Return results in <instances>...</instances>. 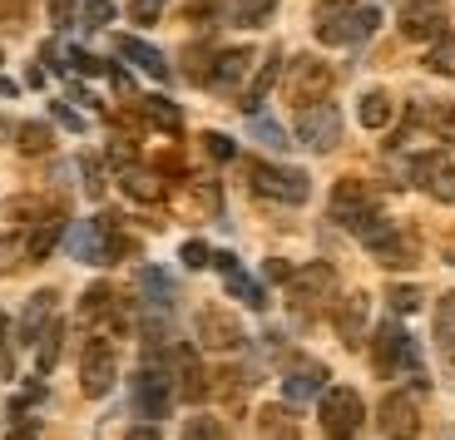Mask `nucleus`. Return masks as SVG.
<instances>
[{
	"label": "nucleus",
	"mask_w": 455,
	"mask_h": 440,
	"mask_svg": "<svg viewBox=\"0 0 455 440\" xmlns=\"http://www.w3.org/2000/svg\"><path fill=\"white\" fill-rule=\"evenodd\" d=\"M371 366L381 376H396V372H411V381H416V391H426V372H421V356H416V341L401 332V322H381L371 337Z\"/></svg>",
	"instance_id": "f257e3e1"
},
{
	"label": "nucleus",
	"mask_w": 455,
	"mask_h": 440,
	"mask_svg": "<svg viewBox=\"0 0 455 440\" xmlns=\"http://www.w3.org/2000/svg\"><path fill=\"white\" fill-rule=\"evenodd\" d=\"M331 223H341L347 233L366 237L376 223H381V208H376V193L366 188L362 179H341L337 188H331V204H327Z\"/></svg>",
	"instance_id": "f03ea898"
},
{
	"label": "nucleus",
	"mask_w": 455,
	"mask_h": 440,
	"mask_svg": "<svg viewBox=\"0 0 455 440\" xmlns=\"http://www.w3.org/2000/svg\"><path fill=\"white\" fill-rule=\"evenodd\" d=\"M331 292H337V272H331V262H307V268H297L292 277H287V307H292L302 322L317 316L322 307L331 302Z\"/></svg>",
	"instance_id": "7ed1b4c3"
},
{
	"label": "nucleus",
	"mask_w": 455,
	"mask_h": 440,
	"mask_svg": "<svg viewBox=\"0 0 455 440\" xmlns=\"http://www.w3.org/2000/svg\"><path fill=\"white\" fill-rule=\"evenodd\" d=\"M376 25H381V11H376V5H341V11L322 15L317 40L322 45H362V40L376 35Z\"/></svg>",
	"instance_id": "20e7f679"
},
{
	"label": "nucleus",
	"mask_w": 455,
	"mask_h": 440,
	"mask_svg": "<svg viewBox=\"0 0 455 440\" xmlns=\"http://www.w3.org/2000/svg\"><path fill=\"white\" fill-rule=\"evenodd\" d=\"M69 248H75V258H80V262H90V268H94V262H114L119 252H129V243L119 237V218L100 213V218H90V223L75 228V243H69Z\"/></svg>",
	"instance_id": "39448f33"
},
{
	"label": "nucleus",
	"mask_w": 455,
	"mask_h": 440,
	"mask_svg": "<svg viewBox=\"0 0 455 440\" xmlns=\"http://www.w3.org/2000/svg\"><path fill=\"white\" fill-rule=\"evenodd\" d=\"M248 183L258 198H277V204H307L312 198V179L302 169H277V164H248Z\"/></svg>",
	"instance_id": "423d86ee"
},
{
	"label": "nucleus",
	"mask_w": 455,
	"mask_h": 440,
	"mask_svg": "<svg viewBox=\"0 0 455 440\" xmlns=\"http://www.w3.org/2000/svg\"><path fill=\"white\" fill-rule=\"evenodd\" d=\"M362 420H366V406L352 386H331L322 396V430H327V440H356Z\"/></svg>",
	"instance_id": "0eeeda50"
},
{
	"label": "nucleus",
	"mask_w": 455,
	"mask_h": 440,
	"mask_svg": "<svg viewBox=\"0 0 455 440\" xmlns=\"http://www.w3.org/2000/svg\"><path fill=\"white\" fill-rule=\"evenodd\" d=\"M292 129H297V139H302L312 154H331V148L341 144V114H337V104H327V100L297 109V124Z\"/></svg>",
	"instance_id": "6e6552de"
},
{
	"label": "nucleus",
	"mask_w": 455,
	"mask_h": 440,
	"mask_svg": "<svg viewBox=\"0 0 455 440\" xmlns=\"http://www.w3.org/2000/svg\"><path fill=\"white\" fill-rule=\"evenodd\" d=\"M129 391H134V411L144 420H159L164 411L173 406V376L164 372V366H154V362L139 366L134 381H129Z\"/></svg>",
	"instance_id": "1a4fd4ad"
},
{
	"label": "nucleus",
	"mask_w": 455,
	"mask_h": 440,
	"mask_svg": "<svg viewBox=\"0 0 455 440\" xmlns=\"http://www.w3.org/2000/svg\"><path fill=\"white\" fill-rule=\"evenodd\" d=\"M119 381V356H114L109 337H90V347L80 351V386L84 396H109Z\"/></svg>",
	"instance_id": "9d476101"
},
{
	"label": "nucleus",
	"mask_w": 455,
	"mask_h": 440,
	"mask_svg": "<svg viewBox=\"0 0 455 440\" xmlns=\"http://www.w3.org/2000/svg\"><path fill=\"white\" fill-rule=\"evenodd\" d=\"M411 183L435 198V204H455V164L445 154H416L411 158Z\"/></svg>",
	"instance_id": "9b49d317"
},
{
	"label": "nucleus",
	"mask_w": 455,
	"mask_h": 440,
	"mask_svg": "<svg viewBox=\"0 0 455 440\" xmlns=\"http://www.w3.org/2000/svg\"><path fill=\"white\" fill-rule=\"evenodd\" d=\"M376 430L387 440H416L421 436V406H416L406 391H391L387 401L376 406Z\"/></svg>",
	"instance_id": "f8f14e48"
},
{
	"label": "nucleus",
	"mask_w": 455,
	"mask_h": 440,
	"mask_svg": "<svg viewBox=\"0 0 455 440\" xmlns=\"http://www.w3.org/2000/svg\"><path fill=\"white\" fill-rule=\"evenodd\" d=\"M327 90H331V65H322L317 55H302V60H292V75H287V94H292V104H317V100H327Z\"/></svg>",
	"instance_id": "ddd939ff"
},
{
	"label": "nucleus",
	"mask_w": 455,
	"mask_h": 440,
	"mask_svg": "<svg viewBox=\"0 0 455 440\" xmlns=\"http://www.w3.org/2000/svg\"><path fill=\"white\" fill-rule=\"evenodd\" d=\"M80 322L100 332H119L124 327V307H119V292L109 283H94L90 292L80 297Z\"/></svg>",
	"instance_id": "4468645a"
},
{
	"label": "nucleus",
	"mask_w": 455,
	"mask_h": 440,
	"mask_svg": "<svg viewBox=\"0 0 455 440\" xmlns=\"http://www.w3.org/2000/svg\"><path fill=\"white\" fill-rule=\"evenodd\" d=\"M401 35H406V40H441L445 35L441 0H406V11H401Z\"/></svg>",
	"instance_id": "2eb2a0df"
},
{
	"label": "nucleus",
	"mask_w": 455,
	"mask_h": 440,
	"mask_svg": "<svg viewBox=\"0 0 455 440\" xmlns=\"http://www.w3.org/2000/svg\"><path fill=\"white\" fill-rule=\"evenodd\" d=\"M198 341H204L208 351H238L248 337H243L238 316H228V312H218V307H208V312H198Z\"/></svg>",
	"instance_id": "dca6fc26"
},
{
	"label": "nucleus",
	"mask_w": 455,
	"mask_h": 440,
	"mask_svg": "<svg viewBox=\"0 0 455 440\" xmlns=\"http://www.w3.org/2000/svg\"><path fill=\"white\" fill-rule=\"evenodd\" d=\"M322 386H327V366L312 362V356H297V362L287 366V376H283V396L292 401V406L312 401V396H317Z\"/></svg>",
	"instance_id": "f3484780"
},
{
	"label": "nucleus",
	"mask_w": 455,
	"mask_h": 440,
	"mask_svg": "<svg viewBox=\"0 0 455 440\" xmlns=\"http://www.w3.org/2000/svg\"><path fill=\"white\" fill-rule=\"evenodd\" d=\"M252 69V50L238 45V50H223V55H213V75H208V84H213L218 94H238L243 79H248Z\"/></svg>",
	"instance_id": "a211bd4d"
},
{
	"label": "nucleus",
	"mask_w": 455,
	"mask_h": 440,
	"mask_svg": "<svg viewBox=\"0 0 455 440\" xmlns=\"http://www.w3.org/2000/svg\"><path fill=\"white\" fill-rule=\"evenodd\" d=\"M60 233H65V213H60V208H35V223H30V233H25V258H35V262L50 258Z\"/></svg>",
	"instance_id": "6ab92c4d"
},
{
	"label": "nucleus",
	"mask_w": 455,
	"mask_h": 440,
	"mask_svg": "<svg viewBox=\"0 0 455 440\" xmlns=\"http://www.w3.org/2000/svg\"><path fill=\"white\" fill-rule=\"evenodd\" d=\"M114 50H119V60L139 65L144 75H154V79H169L173 75L169 55H164V50H154V45H144V40H134V35H119V40H114Z\"/></svg>",
	"instance_id": "aec40b11"
},
{
	"label": "nucleus",
	"mask_w": 455,
	"mask_h": 440,
	"mask_svg": "<svg viewBox=\"0 0 455 440\" xmlns=\"http://www.w3.org/2000/svg\"><path fill=\"white\" fill-rule=\"evenodd\" d=\"M277 75H283V50H267V55H262V65H258V75L248 79V84H243V94H238V104L243 109H258L262 100H267V90H273L277 84Z\"/></svg>",
	"instance_id": "412c9836"
},
{
	"label": "nucleus",
	"mask_w": 455,
	"mask_h": 440,
	"mask_svg": "<svg viewBox=\"0 0 455 440\" xmlns=\"http://www.w3.org/2000/svg\"><path fill=\"white\" fill-rule=\"evenodd\" d=\"M366 312H371V302H366L362 292H352V297H341V302H337L331 322H337V332H341V341H347V347H356V341H362V332H366Z\"/></svg>",
	"instance_id": "4be33fe9"
},
{
	"label": "nucleus",
	"mask_w": 455,
	"mask_h": 440,
	"mask_svg": "<svg viewBox=\"0 0 455 440\" xmlns=\"http://www.w3.org/2000/svg\"><path fill=\"white\" fill-rule=\"evenodd\" d=\"M173 366H179V386H173V391H179L183 401H204V396H208V376H204V366H198L194 351L173 347Z\"/></svg>",
	"instance_id": "5701e85b"
},
{
	"label": "nucleus",
	"mask_w": 455,
	"mask_h": 440,
	"mask_svg": "<svg viewBox=\"0 0 455 440\" xmlns=\"http://www.w3.org/2000/svg\"><path fill=\"white\" fill-rule=\"evenodd\" d=\"M55 302H60V297L50 292V287H45V292H35L30 302H25V316H20V341H40V332H45L50 322H55Z\"/></svg>",
	"instance_id": "b1692460"
},
{
	"label": "nucleus",
	"mask_w": 455,
	"mask_h": 440,
	"mask_svg": "<svg viewBox=\"0 0 455 440\" xmlns=\"http://www.w3.org/2000/svg\"><path fill=\"white\" fill-rule=\"evenodd\" d=\"M435 351H441V362L455 372V292H445L435 302Z\"/></svg>",
	"instance_id": "393cba45"
},
{
	"label": "nucleus",
	"mask_w": 455,
	"mask_h": 440,
	"mask_svg": "<svg viewBox=\"0 0 455 440\" xmlns=\"http://www.w3.org/2000/svg\"><path fill=\"white\" fill-rule=\"evenodd\" d=\"M139 114H144L154 129H164V134H179L183 129V114L173 100H164V94H148V100H139Z\"/></svg>",
	"instance_id": "a878e982"
},
{
	"label": "nucleus",
	"mask_w": 455,
	"mask_h": 440,
	"mask_svg": "<svg viewBox=\"0 0 455 440\" xmlns=\"http://www.w3.org/2000/svg\"><path fill=\"white\" fill-rule=\"evenodd\" d=\"M391 114H396V104H391L387 90H366V94H362V109H356V119H362L366 129H387Z\"/></svg>",
	"instance_id": "bb28decb"
},
{
	"label": "nucleus",
	"mask_w": 455,
	"mask_h": 440,
	"mask_svg": "<svg viewBox=\"0 0 455 440\" xmlns=\"http://www.w3.org/2000/svg\"><path fill=\"white\" fill-rule=\"evenodd\" d=\"M124 193L139 198V204H159L164 198V179L159 173H144V169H124Z\"/></svg>",
	"instance_id": "cd10ccee"
},
{
	"label": "nucleus",
	"mask_w": 455,
	"mask_h": 440,
	"mask_svg": "<svg viewBox=\"0 0 455 440\" xmlns=\"http://www.w3.org/2000/svg\"><path fill=\"white\" fill-rule=\"evenodd\" d=\"M139 292L148 297V307H173V297H179L159 268H139Z\"/></svg>",
	"instance_id": "c85d7f7f"
},
{
	"label": "nucleus",
	"mask_w": 455,
	"mask_h": 440,
	"mask_svg": "<svg viewBox=\"0 0 455 440\" xmlns=\"http://www.w3.org/2000/svg\"><path fill=\"white\" fill-rule=\"evenodd\" d=\"M60 341H65V327H60V322H50V327L40 332V341H35V372H40V376L55 372V362H60Z\"/></svg>",
	"instance_id": "c756f323"
},
{
	"label": "nucleus",
	"mask_w": 455,
	"mask_h": 440,
	"mask_svg": "<svg viewBox=\"0 0 455 440\" xmlns=\"http://www.w3.org/2000/svg\"><path fill=\"white\" fill-rule=\"evenodd\" d=\"M421 119H426V129H431L441 144H455V104L435 100V104H426V109H421Z\"/></svg>",
	"instance_id": "7c9ffc66"
},
{
	"label": "nucleus",
	"mask_w": 455,
	"mask_h": 440,
	"mask_svg": "<svg viewBox=\"0 0 455 440\" xmlns=\"http://www.w3.org/2000/svg\"><path fill=\"white\" fill-rule=\"evenodd\" d=\"M376 258H381V268H411V262H416V243H411V237H401V233H391L387 243H381V248H371Z\"/></svg>",
	"instance_id": "2f4dec72"
},
{
	"label": "nucleus",
	"mask_w": 455,
	"mask_h": 440,
	"mask_svg": "<svg viewBox=\"0 0 455 440\" xmlns=\"http://www.w3.org/2000/svg\"><path fill=\"white\" fill-rule=\"evenodd\" d=\"M258 430H262V440H302V436H297V426L287 420V411H277V406H267L258 416Z\"/></svg>",
	"instance_id": "473e14b6"
},
{
	"label": "nucleus",
	"mask_w": 455,
	"mask_h": 440,
	"mask_svg": "<svg viewBox=\"0 0 455 440\" xmlns=\"http://www.w3.org/2000/svg\"><path fill=\"white\" fill-rule=\"evenodd\" d=\"M426 69H431V75H455V35L431 40V50H426Z\"/></svg>",
	"instance_id": "72a5a7b5"
},
{
	"label": "nucleus",
	"mask_w": 455,
	"mask_h": 440,
	"mask_svg": "<svg viewBox=\"0 0 455 440\" xmlns=\"http://www.w3.org/2000/svg\"><path fill=\"white\" fill-rule=\"evenodd\" d=\"M15 144H20V154H45L50 144H55V134H50V124H20L15 129Z\"/></svg>",
	"instance_id": "f704fd0d"
},
{
	"label": "nucleus",
	"mask_w": 455,
	"mask_h": 440,
	"mask_svg": "<svg viewBox=\"0 0 455 440\" xmlns=\"http://www.w3.org/2000/svg\"><path fill=\"white\" fill-rule=\"evenodd\" d=\"M277 0H233V25H267Z\"/></svg>",
	"instance_id": "c9c22d12"
},
{
	"label": "nucleus",
	"mask_w": 455,
	"mask_h": 440,
	"mask_svg": "<svg viewBox=\"0 0 455 440\" xmlns=\"http://www.w3.org/2000/svg\"><path fill=\"white\" fill-rule=\"evenodd\" d=\"M183 440H228V430L218 416H188L183 420Z\"/></svg>",
	"instance_id": "e433bc0d"
},
{
	"label": "nucleus",
	"mask_w": 455,
	"mask_h": 440,
	"mask_svg": "<svg viewBox=\"0 0 455 440\" xmlns=\"http://www.w3.org/2000/svg\"><path fill=\"white\" fill-rule=\"evenodd\" d=\"M183 60H188L183 75L194 79V84H208V75H213V55H208L204 45H188V50H183Z\"/></svg>",
	"instance_id": "4c0bfd02"
},
{
	"label": "nucleus",
	"mask_w": 455,
	"mask_h": 440,
	"mask_svg": "<svg viewBox=\"0 0 455 440\" xmlns=\"http://www.w3.org/2000/svg\"><path fill=\"white\" fill-rule=\"evenodd\" d=\"M114 20V0H84L80 5V25L84 30H100V25Z\"/></svg>",
	"instance_id": "58836bf2"
},
{
	"label": "nucleus",
	"mask_w": 455,
	"mask_h": 440,
	"mask_svg": "<svg viewBox=\"0 0 455 440\" xmlns=\"http://www.w3.org/2000/svg\"><path fill=\"white\" fill-rule=\"evenodd\" d=\"M252 139H262L267 148H287L283 124H273V119H262V114H252Z\"/></svg>",
	"instance_id": "ea45409f"
},
{
	"label": "nucleus",
	"mask_w": 455,
	"mask_h": 440,
	"mask_svg": "<svg viewBox=\"0 0 455 440\" xmlns=\"http://www.w3.org/2000/svg\"><path fill=\"white\" fill-rule=\"evenodd\" d=\"M20 258H25V237H15V233H0V272L20 268Z\"/></svg>",
	"instance_id": "a19ab883"
},
{
	"label": "nucleus",
	"mask_w": 455,
	"mask_h": 440,
	"mask_svg": "<svg viewBox=\"0 0 455 440\" xmlns=\"http://www.w3.org/2000/svg\"><path fill=\"white\" fill-rule=\"evenodd\" d=\"M30 20V0H0V25L5 30H20Z\"/></svg>",
	"instance_id": "79ce46f5"
},
{
	"label": "nucleus",
	"mask_w": 455,
	"mask_h": 440,
	"mask_svg": "<svg viewBox=\"0 0 455 440\" xmlns=\"http://www.w3.org/2000/svg\"><path fill=\"white\" fill-rule=\"evenodd\" d=\"M164 5H169V0H129V20H134V25H154L164 15Z\"/></svg>",
	"instance_id": "37998d69"
},
{
	"label": "nucleus",
	"mask_w": 455,
	"mask_h": 440,
	"mask_svg": "<svg viewBox=\"0 0 455 440\" xmlns=\"http://www.w3.org/2000/svg\"><path fill=\"white\" fill-rule=\"evenodd\" d=\"M80 5L84 0H50V25H55V30H69L75 15H80Z\"/></svg>",
	"instance_id": "c03bdc74"
},
{
	"label": "nucleus",
	"mask_w": 455,
	"mask_h": 440,
	"mask_svg": "<svg viewBox=\"0 0 455 440\" xmlns=\"http://www.w3.org/2000/svg\"><path fill=\"white\" fill-rule=\"evenodd\" d=\"M204 154L218 158V164H228V158H238V144L228 134H204Z\"/></svg>",
	"instance_id": "a18cd8bd"
},
{
	"label": "nucleus",
	"mask_w": 455,
	"mask_h": 440,
	"mask_svg": "<svg viewBox=\"0 0 455 440\" xmlns=\"http://www.w3.org/2000/svg\"><path fill=\"white\" fill-rule=\"evenodd\" d=\"M179 258H183V268H213V252H208V243H198V237H194V243H183V252H179Z\"/></svg>",
	"instance_id": "49530a36"
},
{
	"label": "nucleus",
	"mask_w": 455,
	"mask_h": 440,
	"mask_svg": "<svg viewBox=\"0 0 455 440\" xmlns=\"http://www.w3.org/2000/svg\"><path fill=\"white\" fill-rule=\"evenodd\" d=\"M387 302H391V312H416L421 307V287H391Z\"/></svg>",
	"instance_id": "de8ad7c7"
},
{
	"label": "nucleus",
	"mask_w": 455,
	"mask_h": 440,
	"mask_svg": "<svg viewBox=\"0 0 455 440\" xmlns=\"http://www.w3.org/2000/svg\"><path fill=\"white\" fill-rule=\"evenodd\" d=\"M218 5H223V0H188V25H213L218 20Z\"/></svg>",
	"instance_id": "09e8293b"
},
{
	"label": "nucleus",
	"mask_w": 455,
	"mask_h": 440,
	"mask_svg": "<svg viewBox=\"0 0 455 440\" xmlns=\"http://www.w3.org/2000/svg\"><path fill=\"white\" fill-rule=\"evenodd\" d=\"M69 65H75V69H80V75H100V60H94V55H84V50H69Z\"/></svg>",
	"instance_id": "8fccbe9b"
},
{
	"label": "nucleus",
	"mask_w": 455,
	"mask_h": 440,
	"mask_svg": "<svg viewBox=\"0 0 455 440\" xmlns=\"http://www.w3.org/2000/svg\"><path fill=\"white\" fill-rule=\"evenodd\" d=\"M55 119H60V124H65V129H75V134H80V129H84V119H80V114H75V109H69V104H55Z\"/></svg>",
	"instance_id": "3c124183"
},
{
	"label": "nucleus",
	"mask_w": 455,
	"mask_h": 440,
	"mask_svg": "<svg viewBox=\"0 0 455 440\" xmlns=\"http://www.w3.org/2000/svg\"><path fill=\"white\" fill-rule=\"evenodd\" d=\"M109 158H114V164H124V169H129V164H134V148H129V139H114Z\"/></svg>",
	"instance_id": "603ef678"
},
{
	"label": "nucleus",
	"mask_w": 455,
	"mask_h": 440,
	"mask_svg": "<svg viewBox=\"0 0 455 440\" xmlns=\"http://www.w3.org/2000/svg\"><path fill=\"white\" fill-rule=\"evenodd\" d=\"M262 272H267L273 283H287V277H292V268H287L283 258H267V268H262Z\"/></svg>",
	"instance_id": "864d4df0"
},
{
	"label": "nucleus",
	"mask_w": 455,
	"mask_h": 440,
	"mask_svg": "<svg viewBox=\"0 0 455 440\" xmlns=\"http://www.w3.org/2000/svg\"><path fill=\"white\" fill-rule=\"evenodd\" d=\"M124 440H159V430H154V426H134Z\"/></svg>",
	"instance_id": "5fc2aeb1"
},
{
	"label": "nucleus",
	"mask_w": 455,
	"mask_h": 440,
	"mask_svg": "<svg viewBox=\"0 0 455 440\" xmlns=\"http://www.w3.org/2000/svg\"><path fill=\"white\" fill-rule=\"evenodd\" d=\"M0 356H5V316H0Z\"/></svg>",
	"instance_id": "6e6d98bb"
},
{
	"label": "nucleus",
	"mask_w": 455,
	"mask_h": 440,
	"mask_svg": "<svg viewBox=\"0 0 455 440\" xmlns=\"http://www.w3.org/2000/svg\"><path fill=\"white\" fill-rule=\"evenodd\" d=\"M0 65H5V60H0Z\"/></svg>",
	"instance_id": "4d7b16f0"
}]
</instances>
